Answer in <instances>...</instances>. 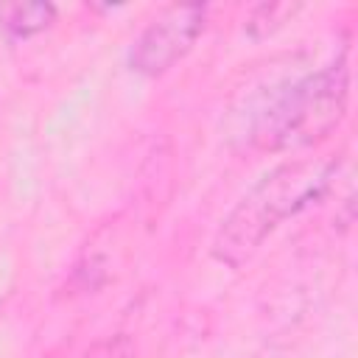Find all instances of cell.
<instances>
[{"mask_svg": "<svg viewBox=\"0 0 358 358\" xmlns=\"http://www.w3.org/2000/svg\"><path fill=\"white\" fill-rule=\"evenodd\" d=\"M336 173L338 159L333 157H299L268 171L221 221L213 238V257L232 268L243 266L285 218L316 204Z\"/></svg>", "mask_w": 358, "mask_h": 358, "instance_id": "1", "label": "cell"}, {"mask_svg": "<svg viewBox=\"0 0 358 358\" xmlns=\"http://www.w3.org/2000/svg\"><path fill=\"white\" fill-rule=\"evenodd\" d=\"M350 95L347 56H338L324 70L280 90L255 123L252 140L263 151L302 148L324 140L344 117Z\"/></svg>", "mask_w": 358, "mask_h": 358, "instance_id": "2", "label": "cell"}, {"mask_svg": "<svg viewBox=\"0 0 358 358\" xmlns=\"http://www.w3.org/2000/svg\"><path fill=\"white\" fill-rule=\"evenodd\" d=\"M207 25V6H171L134 42L129 64L140 76H162L171 70L201 36Z\"/></svg>", "mask_w": 358, "mask_h": 358, "instance_id": "3", "label": "cell"}, {"mask_svg": "<svg viewBox=\"0 0 358 358\" xmlns=\"http://www.w3.org/2000/svg\"><path fill=\"white\" fill-rule=\"evenodd\" d=\"M0 17H3L8 36L28 39L53 22L56 6H50V3H14V6H3Z\"/></svg>", "mask_w": 358, "mask_h": 358, "instance_id": "4", "label": "cell"}]
</instances>
